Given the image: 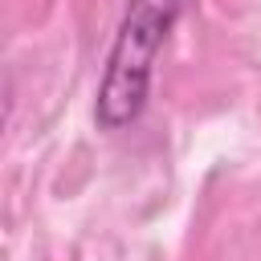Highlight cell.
Returning a JSON list of instances; mask_svg holds the SVG:
<instances>
[{"label": "cell", "instance_id": "6da1fadb", "mask_svg": "<svg viewBox=\"0 0 261 261\" xmlns=\"http://www.w3.org/2000/svg\"><path fill=\"white\" fill-rule=\"evenodd\" d=\"M184 0H126L118 33L110 41L98 98H94V122L98 130H126L151 94V73L159 61V49L167 45Z\"/></svg>", "mask_w": 261, "mask_h": 261}, {"label": "cell", "instance_id": "7a4b0ae2", "mask_svg": "<svg viewBox=\"0 0 261 261\" xmlns=\"http://www.w3.org/2000/svg\"><path fill=\"white\" fill-rule=\"evenodd\" d=\"M0 126H4V106H0Z\"/></svg>", "mask_w": 261, "mask_h": 261}]
</instances>
